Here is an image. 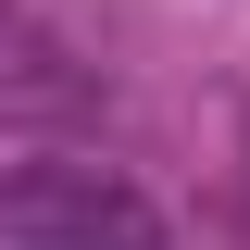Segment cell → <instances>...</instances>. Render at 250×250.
Wrapping results in <instances>:
<instances>
[{
	"instance_id": "6da1fadb",
	"label": "cell",
	"mask_w": 250,
	"mask_h": 250,
	"mask_svg": "<svg viewBox=\"0 0 250 250\" xmlns=\"http://www.w3.org/2000/svg\"><path fill=\"white\" fill-rule=\"evenodd\" d=\"M0 238L13 250H163V213L100 163H13Z\"/></svg>"
}]
</instances>
